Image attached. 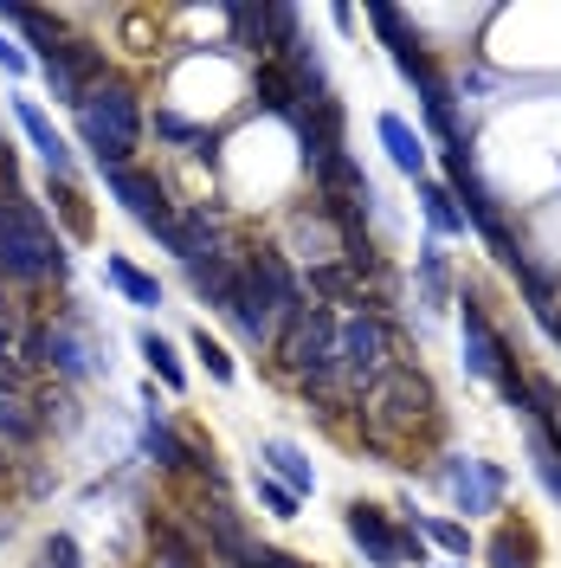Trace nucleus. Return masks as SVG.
Here are the masks:
<instances>
[{"mask_svg":"<svg viewBox=\"0 0 561 568\" xmlns=\"http://www.w3.org/2000/svg\"><path fill=\"white\" fill-rule=\"evenodd\" d=\"M110 194L123 201V207L136 213V226H149V233H162L169 240V226H175V207H169V194H162V181L142 175V169H104Z\"/></svg>","mask_w":561,"mask_h":568,"instance_id":"6e6552de","label":"nucleus"},{"mask_svg":"<svg viewBox=\"0 0 561 568\" xmlns=\"http://www.w3.org/2000/svg\"><path fill=\"white\" fill-rule=\"evenodd\" d=\"M310 291L316 297H361V278L349 265H310Z\"/></svg>","mask_w":561,"mask_h":568,"instance_id":"4be33fe9","label":"nucleus"},{"mask_svg":"<svg viewBox=\"0 0 561 568\" xmlns=\"http://www.w3.org/2000/svg\"><path fill=\"white\" fill-rule=\"evenodd\" d=\"M149 453H155L162 465H194V453H187V439H181V433H175L169 420H155V414H149Z\"/></svg>","mask_w":561,"mask_h":568,"instance_id":"412c9836","label":"nucleus"},{"mask_svg":"<svg viewBox=\"0 0 561 568\" xmlns=\"http://www.w3.org/2000/svg\"><path fill=\"white\" fill-rule=\"evenodd\" d=\"M13 116H20V130H27V136H33L39 162H45V169H52V175L65 181V175H71V149H65V136H59V130H52V116H45V110H39L33 98H20V104H13Z\"/></svg>","mask_w":561,"mask_h":568,"instance_id":"f8f14e48","label":"nucleus"},{"mask_svg":"<svg viewBox=\"0 0 561 568\" xmlns=\"http://www.w3.org/2000/svg\"><path fill=\"white\" fill-rule=\"evenodd\" d=\"M265 459H272V471L284 478V491L297 497V491H316V471H310V459L290 446V439H265Z\"/></svg>","mask_w":561,"mask_h":568,"instance_id":"2eb2a0df","label":"nucleus"},{"mask_svg":"<svg viewBox=\"0 0 561 568\" xmlns=\"http://www.w3.org/2000/svg\"><path fill=\"white\" fill-rule=\"evenodd\" d=\"M162 568H187V562H162Z\"/></svg>","mask_w":561,"mask_h":568,"instance_id":"7c9ffc66","label":"nucleus"},{"mask_svg":"<svg viewBox=\"0 0 561 568\" xmlns=\"http://www.w3.org/2000/svg\"><path fill=\"white\" fill-rule=\"evenodd\" d=\"M381 130V142H387V155H394V169H407V175H426V142L400 123V116H381L375 123Z\"/></svg>","mask_w":561,"mask_h":568,"instance_id":"4468645a","label":"nucleus"},{"mask_svg":"<svg viewBox=\"0 0 561 568\" xmlns=\"http://www.w3.org/2000/svg\"><path fill=\"white\" fill-rule=\"evenodd\" d=\"M491 568H536V536L529 530H497L491 536Z\"/></svg>","mask_w":561,"mask_h":568,"instance_id":"6ab92c4d","label":"nucleus"},{"mask_svg":"<svg viewBox=\"0 0 561 568\" xmlns=\"http://www.w3.org/2000/svg\"><path fill=\"white\" fill-rule=\"evenodd\" d=\"M336 329H343V323H336V311H329V304H310V297H304V311H297V317L284 323V336H278L284 375H297V382L310 388L316 375L329 368V355H336Z\"/></svg>","mask_w":561,"mask_h":568,"instance_id":"423d86ee","label":"nucleus"},{"mask_svg":"<svg viewBox=\"0 0 561 568\" xmlns=\"http://www.w3.org/2000/svg\"><path fill=\"white\" fill-rule=\"evenodd\" d=\"M432 382L426 375H414V368H387V375H375L368 388H361V433H368V446L375 453H394V446H407L420 426H432Z\"/></svg>","mask_w":561,"mask_h":568,"instance_id":"f257e3e1","label":"nucleus"},{"mask_svg":"<svg viewBox=\"0 0 561 568\" xmlns=\"http://www.w3.org/2000/svg\"><path fill=\"white\" fill-rule=\"evenodd\" d=\"M426 220L439 226V233H465V213H458V194L452 187H439V181H426Z\"/></svg>","mask_w":561,"mask_h":568,"instance_id":"aec40b11","label":"nucleus"},{"mask_svg":"<svg viewBox=\"0 0 561 568\" xmlns=\"http://www.w3.org/2000/svg\"><path fill=\"white\" fill-rule=\"evenodd\" d=\"M136 349H142V362H149V368H155V375H162L169 388H181V382H187V375H181V355H175V343H169L162 329H142V336H136Z\"/></svg>","mask_w":561,"mask_h":568,"instance_id":"f3484780","label":"nucleus"},{"mask_svg":"<svg viewBox=\"0 0 561 568\" xmlns=\"http://www.w3.org/2000/svg\"><path fill=\"white\" fill-rule=\"evenodd\" d=\"M104 278L116 284V291H123L130 304H142V311H155V304H162V284L149 278V272H136L130 258H104Z\"/></svg>","mask_w":561,"mask_h":568,"instance_id":"dca6fc26","label":"nucleus"},{"mask_svg":"<svg viewBox=\"0 0 561 568\" xmlns=\"http://www.w3.org/2000/svg\"><path fill=\"white\" fill-rule=\"evenodd\" d=\"M368 20H375V33H381L387 45H394V65H400L407 78H414V84H420L426 123H432L439 136L452 142V136H458V123H452V91H446V78H439V65L426 59V45H420V39H407V20H400L394 7H375Z\"/></svg>","mask_w":561,"mask_h":568,"instance_id":"20e7f679","label":"nucleus"},{"mask_svg":"<svg viewBox=\"0 0 561 568\" xmlns=\"http://www.w3.org/2000/svg\"><path fill=\"white\" fill-rule=\"evenodd\" d=\"M39 568H84V556H78V542H71V536H45Z\"/></svg>","mask_w":561,"mask_h":568,"instance_id":"bb28decb","label":"nucleus"},{"mask_svg":"<svg viewBox=\"0 0 561 568\" xmlns=\"http://www.w3.org/2000/svg\"><path fill=\"white\" fill-rule=\"evenodd\" d=\"M194 355L207 362V375H213V382H233V355L220 349V343H213L207 329H194Z\"/></svg>","mask_w":561,"mask_h":568,"instance_id":"b1692460","label":"nucleus"},{"mask_svg":"<svg viewBox=\"0 0 561 568\" xmlns=\"http://www.w3.org/2000/svg\"><path fill=\"white\" fill-rule=\"evenodd\" d=\"M349 536L368 549L375 568H407V562H426V542L414 530H394L375 504H349Z\"/></svg>","mask_w":561,"mask_h":568,"instance_id":"0eeeda50","label":"nucleus"},{"mask_svg":"<svg viewBox=\"0 0 561 568\" xmlns=\"http://www.w3.org/2000/svg\"><path fill=\"white\" fill-rule=\"evenodd\" d=\"M39 420L27 414V400H13V394H0V465H20V453L33 446Z\"/></svg>","mask_w":561,"mask_h":568,"instance_id":"ddd939ff","label":"nucleus"},{"mask_svg":"<svg viewBox=\"0 0 561 568\" xmlns=\"http://www.w3.org/2000/svg\"><path fill=\"white\" fill-rule=\"evenodd\" d=\"M420 530L439 542V549H452V556H465L471 549V536H465V524H452V517H420Z\"/></svg>","mask_w":561,"mask_h":568,"instance_id":"5701e85b","label":"nucleus"},{"mask_svg":"<svg viewBox=\"0 0 561 568\" xmlns=\"http://www.w3.org/2000/svg\"><path fill=\"white\" fill-rule=\"evenodd\" d=\"M258 104L278 110V116H297V91H290V78H284L278 59H265V65H258Z\"/></svg>","mask_w":561,"mask_h":568,"instance_id":"a211bd4d","label":"nucleus"},{"mask_svg":"<svg viewBox=\"0 0 561 568\" xmlns=\"http://www.w3.org/2000/svg\"><path fill=\"white\" fill-rule=\"evenodd\" d=\"M420 284H426V304H439V297H446V258H439V246L420 252Z\"/></svg>","mask_w":561,"mask_h":568,"instance_id":"a878e982","label":"nucleus"},{"mask_svg":"<svg viewBox=\"0 0 561 568\" xmlns=\"http://www.w3.org/2000/svg\"><path fill=\"white\" fill-rule=\"evenodd\" d=\"M258 497H265V510H272V517H297V497L284 491V485H272V478H258Z\"/></svg>","mask_w":561,"mask_h":568,"instance_id":"c85d7f7f","label":"nucleus"},{"mask_svg":"<svg viewBox=\"0 0 561 568\" xmlns=\"http://www.w3.org/2000/svg\"><path fill=\"white\" fill-rule=\"evenodd\" d=\"M187 284H194V297H207L213 311H233V297H239V284H246V265H239L233 252L213 246L187 265Z\"/></svg>","mask_w":561,"mask_h":568,"instance_id":"9d476101","label":"nucleus"},{"mask_svg":"<svg viewBox=\"0 0 561 568\" xmlns=\"http://www.w3.org/2000/svg\"><path fill=\"white\" fill-rule=\"evenodd\" d=\"M458 323H465V368H471V375H484L510 407H529V382L517 375V362H510V349H503L497 323L484 317V304H478V297H465V304H458Z\"/></svg>","mask_w":561,"mask_h":568,"instance_id":"39448f33","label":"nucleus"},{"mask_svg":"<svg viewBox=\"0 0 561 568\" xmlns=\"http://www.w3.org/2000/svg\"><path fill=\"white\" fill-rule=\"evenodd\" d=\"M155 136L169 142H207V130H194L187 116H175V110H155Z\"/></svg>","mask_w":561,"mask_h":568,"instance_id":"cd10ccee","label":"nucleus"},{"mask_svg":"<svg viewBox=\"0 0 561 568\" xmlns=\"http://www.w3.org/2000/svg\"><path fill=\"white\" fill-rule=\"evenodd\" d=\"M0 71H13V78H20V71H27V52H20V45H13V39H0Z\"/></svg>","mask_w":561,"mask_h":568,"instance_id":"c756f323","label":"nucleus"},{"mask_svg":"<svg viewBox=\"0 0 561 568\" xmlns=\"http://www.w3.org/2000/svg\"><path fill=\"white\" fill-rule=\"evenodd\" d=\"M78 130L91 142V155H98V169H130V155H136L142 142V110H136V91L130 84H91L84 98H78Z\"/></svg>","mask_w":561,"mask_h":568,"instance_id":"7ed1b4c3","label":"nucleus"},{"mask_svg":"<svg viewBox=\"0 0 561 568\" xmlns=\"http://www.w3.org/2000/svg\"><path fill=\"white\" fill-rule=\"evenodd\" d=\"M0 272L20 284L65 278V246H59L52 220L39 213V201H27V194L0 201Z\"/></svg>","mask_w":561,"mask_h":568,"instance_id":"f03ea898","label":"nucleus"},{"mask_svg":"<svg viewBox=\"0 0 561 568\" xmlns=\"http://www.w3.org/2000/svg\"><path fill=\"white\" fill-rule=\"evenodd\" d=\"M439 478H446V491H452L458 510H497V497H503V471L484 459H446Z\"/></svg>","mask_w":561,"mask_h":568,"instance_id":"1a4fd4ad","label":"nucleus"},{"mask_svg":"<svg viewBox=\"0 0 561 568\" xmlns=\"http://www.w3.org/2000/svg\"><path fill=\"white\" fill-rule=\"evenodd\" d=\"M201 524H207V542L220 549V562H233V568H258V549H265V542H252L246 524H239V510H233L226 497H213L207 510H201Z\"/></svg>","mask_w":561,"mask_h":568,"instance_id":"9b49d317","label":"nucleus"},{"mask_svg":"<svg viewBox=\"0 0 561 568\" xmlns=\"http://www.w3.org/2000/svg\"><path fill=\"white\" fill-rule=\"evenodd\" d=\"M52 207L65 213V226H71V233H78V240H91V213H84V201L71 194L65 181H59V194H52Z\"/></svg>","mask_w":561,"mask_h":568,"instance_id":"393cba45","label":"nucleus"}]
</instances>
